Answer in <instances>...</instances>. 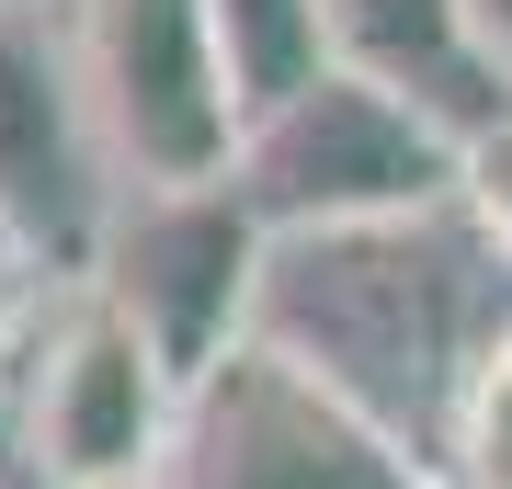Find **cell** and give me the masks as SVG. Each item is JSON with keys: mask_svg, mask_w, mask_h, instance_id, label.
I'll return each instance as SVG.
<instances>
[{"mask_svg": "<svg viewBox=\"0 0 512 489\" xmlns=\"http://www.w3.org/2000/svg\"><path fill=\"white\" fill-rule=\"evenodd\" d=\"M501 330H512V251L467 205L296 228L274 239V273H262V342L319 364L342 399H365L421 467L444 455V421Z\"/></svg>", "mask_w": 512, "mask_h": 489, "instance_id": "obj_1", "label": "cell"}, {"mask_svg": "<svg viewBox=\"0 0 512 489\" xmlns=\"http://www.w3.org/2000/svg\"><path fill=\"white\" fill-rule=\"evenodd\" d=\"M12 455L35 489H160L183 433V376L80 273L12 319Z\"/></svg>", "mask_w": 512, "mask_h": 489, "instance_id": "obj_2", "label": "cell"}, {"mask_svg": "<svg viewBox=\"0 0 512 489\" xmlns=\"http://www.w3.org/2000/svg\"><path fill=\"white\" fill-rule=\"evenodd\" d=\"M228 182L251 194V217L296 239V228H365V217H421V205H456L467 182V137L433 126L421 103H399L365 69H319L308 91L262 103L239 126Z\"/></svg>", "mask_w": 512, "mask_h": 489, "instance_id": "obj_3", "label": "cell"}, {"mask_svg": "<svg viewBox=\"0 0 512 489\" xmlns=\"http://www.w3.org/2000/svg\"><path fill=\"white\" fill-rule=\"evenodd\" d=\"M160 489H433V467L365 399H342L319 364H296L285 342L251 330L183 387Z\"/></svg>", "mask_w": 512, "mask_h": 489, "instance_id": "obj_4", "label": "cell"}, {"mask_svg": "<svg viewBox=\"0 0 512 489\" xmlns=\"http://www.w3.org/2000/svg\"><path fill=\"white\" fill-rule=\"evenodd\" d=\"M262 273H274V228L251 217L239 182H126L92 251V285L148 330V353L183 387L262 330Z\"/></svg>", "mask_w": 512, "mask_h": 489, "instance_id": "obj_5", "label": "cell"}, {"mask_svg": "<svg viewBox=\"0 0 512 489\" xmlns=\"http://www.w3.org/2000/svg\"><path fill=\"white\" fill-rule=\"evenodd\" d=\"M114 148L92 126V91L69 57V12L57 0H12L0 12V251L35 285H80L114 228Z\"/></svg>", "mask_w": 512, "mask_h": 489, "instance_id": "obj_6", "label": "cell"}, {"mask_svg": "<svg viewBox=\"0 0 512 489\" xmlns=\"http://www.w3.org/2000/svg\"><path fill=\"white\" fill-rule=\"evenodd\" d=\"M69 57L92 91V126L126 182H228L239 91L205 0H57Z\"/></svg>", "mask_w": 512, "mask_h": 489, "instance_id": "obj_7", "label": "cell"}, {"mask_svg": "<svg viewBox=\"0 0 512 489\" xmlns=\"http://www.w3.org/2000/svg\"><path fill=\"white\" fill-rule=\"evenodd\" d=\"M319 23H330V69L387 80L399 103H421L456 137L512 114V80L478 35V0H319Z\"/></svg>", "mask_w": 512, "mask_h": 489, "instance_id": "obj_8", "label": "cell"}, {"mask_svg": "<svg viewBox=\"0 0 512 489\" xmlns=\"http://www.w3.org/2000/svg\"><path fill=\"white\" fill-rule=\"evenodd\" d=\"M217 12V46H228V91H239V126L285 91H308L330 69V23L319 0H205Z\"/></svg>", "mask_w": 512, "mask_h": 489, "instance_id": "obj_9", "label": "cell"}, {"mask_svg": "<svg viewBox=\"0 0 512 489\" xmlns=\"http://www.w3.org/2000/svg\"><path fill=\"white\" fill-rule=\"evenodd\" d=\"M433 489H512V330L478 353L467 399H456V421H444Z\"/></svg>", "mask_w": 512, "mask_h": 489, "instance_id": "obj_10", "label": "cell"}, {"mask_svg": "<svg viewBox=\"0 0 512 489\" xmlns=\"http://www.w3.org/2000/svg\"><path fill=\"white\" fill-rule=\"evenodd\" d=\"M456 205L512 251V114H490V126L467 137V182H456Z\"/></svg>", "mask_w": 512, "mask_h": 489, "instance_id": "obj_11", "label": "cell"}, {"mask_svg": "<svg viewBox=\"0 0 512 489\" xmlns=\"http://www.w3.org/2000/svg\"><path fill=\"white\" fill-rule=\"evenodd\" d=\"M478 35H490V57H501V80H512V0H478Z\"/></svg>", "mask_w": 512, "mask_h": 489, "instance_id": "obj_12", "label": "cell"}, {"mask_svg": "<svg viewBox=\"0 0 512 489\" xmlns=\"http://www.w3.org/2000/svg\"><path fill=\"white\" fill-rule=\"evenodd\" d=\"M12 285H35V273H23L12 251H0V353H12Z\"/></svg>", "mask_w": 512, "mask_h": 489, "instance_id": "obj_13", "label": "cell"}, {"mask_svg": "<svg viewBox=\"0 0 512 489\" xmlns=\"http://www.w3.org/2000/svg\"><path fill=\"white\" fill-rule=\"evenodd\" d=\"M0 12H12V0H0Z\"/></svg>", "mask_w": 512, "mask_h": 489, "instance_id": "obj_14", "label": "cell"}]
</instances>
